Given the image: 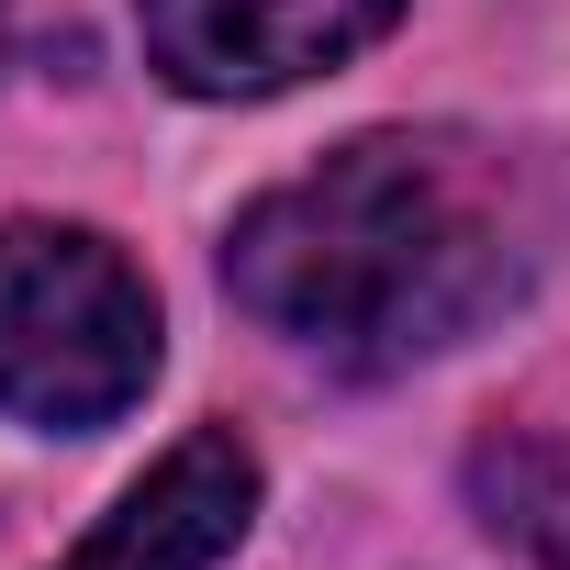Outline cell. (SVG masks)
<instances>
[{"label":"cell","mask_w":570,"mask_h":570,"mask_svg":"<svg viewBox=\"0 0 570 570\" xmlns=\"http://www.w3.org/2000/svg\"><path fill=\"white\" fill-rule=\"evenodd\" d=\"M403 0H135L146 57L190 101H268L392 35Z\"/></svg>","instance_id":"3957f363"},{"label":"cell","mask_w":570,"mask_h":570,"mask_svg":"<svg viewBox=\"0 0 570 570\" xmlns=\"http://www.w3.org/2000/svg\"><path fill=\"white\" fill-rule=\"evenodd\" d=\"M570 179L470 124H392L279 179L224 235V292L347 381L470 347L559 257Z\"/></svg>","instance_id":"6da1fadb"},{"label":"cell","mask_w":570,"mask_h":570,"mask_svg":"<svg viewBox=\"0 0 570 570\" xmlns=\"http://www.w3.org/2000/svg\"><path fill=\"white\" fill-rule=\"evenodd\" d=\"M470 514L525 548L537 570H570V436H492L470 448Z\"/></svg>","instance_id":"5b68a950"},{"label":"cell","mask_w":570,"mask_h":570,"mask_svg":"<svg viewBox=\"0 0 570 570\" xmlns=\"http://www.w3.org/2000/svg\"><path fill=\"white\" fill-rule=\"evenodd\" d=\"M157 381V292L90 224H0V414L35 436H90Z\"/></svg>","instance_id":"7a4b0ae2"},{"label":"cell","mask_w":570,"mask_h":570,"mask_svg":"<svg viewBox=\"0 0 570 570\" xmlns=\"http://www.w3.org/2000/svg\"><path fill=\"white\" fill-rule=\"evenodd\" d=\"M246 525H257V459H246V436L202 425V436H179L57 570H213V559H235Z\"/></svg>","instance_id":"277c9868"}]
</instances>
